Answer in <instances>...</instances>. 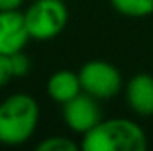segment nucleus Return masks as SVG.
Returning a JSON list of instances; mask_svg holds the SVG:
<instances>
[{"instance_id": "nucleus-1", "label": "nucleus", "mask_w": 153, "mask_h": 151, "mask_svg": "<svg viewBox=\"0 0 153 151\" xmlns=\"http://www.w3.org/2000/svg\"><path fill=\"white\" fill-rule=\"evenodd\" d=\"M80 148L84 151H144L148 137L132 119L112 117L102 119L84 133Z\"/></svg>"}, {"instance_id": "nucleus-2", "label": "nucleus", "mask_w": 153, "mask_h": 151, "mask_svg": "<svg viewBox=\"0 0 153 151\" xmlns=\"http://www.w3.org/2000/svg\"><path fill=\"white\" fill-rule=\"evenodd\" d=\"M39 121L38 101L25 93H16L0 103V144L20 146L27 142Z\"/></svg>"}, {"instance_id": "nucleus-3", "label": "nucleus", "mask_w": 153, "mask_h": 151, "mask_svg": "<svg viewBox=\"0 0 153 151\" xmlns=\"http://www.w3.org/2000/svg\"><path fill=\"white\" fill-rule=\"evenodd\" d=\"M23 16L29 36L36 41L57 38L68 23V9L62 0H36Z\"/></svg>"}, {"instance_id": "nucleus-4", "label": "nucleus", "mask_w": 153, "mask_h": 151, "mask_svg": "<svg viewBox=\"0 0 153 151\" xmlns=\"http://www.w3.org/2000/svg\"><path fill=\"white\" fill-rule=\"evenodd\" d=\"M78 78L82 84V91L96 100H111L123 87L119 70L107 61L85 62L78 71Z\"/></svg>"}, {"instance_id": "nucleus-5", "label": "nucleus", "mask_w": 153, "mask_h": 151, "mask_svg": "<svg viewBox=\"0 0 153 151\" xmlns=\"http://www.w3.org/2000/svg\"><path fill=\"white\" fill-rule=\"evenodd\" d=\"M98 101L100 100L82 91L73 100L62 103V119L66 126L75 133H87L94 124L102 121Z\"/></svg>"}, {"instance_id": "nucleus-6", "label": "nucleus", "mask_w": 153, "mask_h": 151, "mask_svg": "<svg viewBox=\"0 0 153 151\" xmlns=\"http://www.w3.org/2000/svg\"><path fill=\"white\" fill-rule=\"evenodd\" d=\"M29 30L23 13L16 11H0V53L11 55L25 48L29 43Z\"/></svg>"}, {"instance_id": "nucleus-7", "label": "nucleus", "mask_w": 153, "mask_h": 151, "mask_svg": "<svg viewBox=\"0 0 153 151\" xmlns=\"http://www.w3.org/2000/svg\"><path fill=\"white\" fill-rule=\"evenodd\" d=\"M126 101L135 114L153 115V76L148 73L132 76L126 84Z\"/></svg>"}, {"instance_id": "nucleus-8", "label": "nucleus", "mask_w": 153, "mask_h": 151, "mask_svg": "<svg viewBox=\"0 0 153 151\" xmlns=\"http://www.w3.org/2000/svg\"><path fill=\"white\" fill-rule=\"evenodd\" d=\"M46 93L57 103H66V101L73 100L75 96L82 93V84H80L78 73L68 71V70L55 71L48 78Z\"/></svg>"}, {"instance_id": "nucleus-9", "label": "nucleus", "mask_w": 153, "mask_h": 151, "mask_svg": "<svg viewBox=\"0 0 153 151\" xmlns=\"http://www.w3.org/2000/svg\"><path fill=\"white\" fill-rule=\"evenodd\" d=\"M119 14L130 18H143L153 13V0H111Z\"/></svg>"}, {"instance_id": "nucleus-10", "label": "nucleus", "mask_w": 153, "mask_h": 151, "mask_svg": "<svg viewBox=\"0 0 153 151\" xmlns=\"http://www.w3.org/2000/svg\"><path fill=\"white\" fill-rule=\"evenodd\" d=\"M38 150L39 151H76L78 146L71 139L68 137H46L45 141H41L38 144Z\"/></svg>"}, {"instance_id": "nucleus-11", "label": "nucleus", "mask_w": 153, "mask_h": 151, "mask_svg": "<svg viewBox=\"0 0 153 151\" xmlns=\"http://www.w3.org/2000/svg\"><path fill=\"white\" fill-rule=\"evenodd\" d=\"M9 61H11V68H13V75L14 76H23L29 73V70H30V59L23 53V50H20L16 53H11Z\"/></svg>"}, {"instance_id": "nucleus-12", "label": "nucleus", "mask_w": 153, "mask_h": 151, "mask_svg": "<svg viewBox=\"0 0 153 151\" xmlns=\"http://www.w3.org/2000/svg\"><path fill=\"white\" fill-rule=\"evenodd\" d=\"M13 68H11V61L9 55H2L0 53V87L7 85L13 78Z\"/></svg>"}, {"instance_id": "nucleus-13", "label": "nucleus", "mask_w": 153, "mask_h": 151, "mask_svg": "<svg viewBox=\"0 0 153 151\" xmlns=\"http://www.w3.org/2000/svg\"><path fill=\"white\" fill-rule=\"evenodd\" d=\"M22 4L23 0H0V11H16Z\"/></svg>"}]
</instances>
